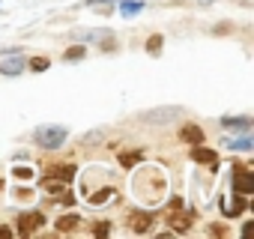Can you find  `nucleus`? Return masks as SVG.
Wrapping results in <instances>:
<instances>
[{"mask_svg":"<svg viewBox=\"0 0 254 239\" xmlns=\"http://www.w3.org/2000/svg\"><path fill=\"white\" fill-rule=\"evenodd\" d=\"M165 174L159 168H141L132 179V188L138 191V197H144L147 203H159L165 197Z\"/></svg>","mask_w":254,"mask_h":239,"instance_id":"f257e3e1","label":"nucleus"},{"mask_svg":"<svg viewBox=\"0 0 254 239\" xmlns=\"http://www.w3.org/2000/svg\"><path fill=\"white\" fill-rule=\"evenodd\" d=\"M165 221H168L177 233H180V230L186 233V230L191 227V221H194V212H183V200L174 197V200L168 203V209H165Z\"/></svg>","mask_w":254,"mask_h":239,"instance_id":"f03ea898","label":"nucleus"},{"mask_svg":"<svg viewBox=\"0 0 254 239\" xmlns=\"http://www.w3.org/2000/svg\"><path fill=\"white\" fill-rule=\"evenodd\" d=\"M63 141H66V129L63 126H42L36 132V144L45 147V150H57V147H63Z\"/></svg>","mask_w":254,"mask_h":239,"instance_id":"7ed1b4c3","label":"nucleus"},{"mask_svg":"<svg viewBox=\"0 0 254 239\" xmlns=\"http://www.w3.org/2000/svg\"><path fill=\"white\" fill-rule=\"evenodd\" d=\"M42 224H45V215H42L39 209H30V212H24V215L18 218V233H21V236H33Z\"/></svg>","mask_w":254,"mask_h":239,"instance_id":"20e7f679","label":"nucleus"},{"mask_svg":"<svg viewBox=\"0 0 254 239\" xmlns=\"http://www.w3.org/2000/svg\"><path fill=\"white\" fill-rule=\"evenodd\" d=\"M233 191L236 194H251L254 191V174L242 165H236V174H233Z\"/></svg>","mask_w":254,"mask_h":239,"instance_id":"39448f33","label":"nucleus"},{"mask_svg":"<svg viewBox=\"0 0 254 239\" xmlns=\"http://www.w3.org/2000/svg\"><path fill=\"white\" fill-rule=\"evenodd\" d=\"M153 224H156V215L147 212V209H135L129 215V230H135V233H147Z\"/></svg>","mask_w":254,"mask_h":239,"instance_id":"423d86ee","label":"nucleus"},{"mask_svg":"<svg viewBox=\"0 0 254 239\" xmlns=\"http://www.w3.org/2000/svg\"><path fill=\"white\" fill-rule=\"evenodd\" d=\"M242 209H245L242 194H230V197H224V200H221V215H224V218H239V215H242Z\"/></svg>","mask_w":254,"mask_h":239,"instance_id":"0eeeda50","label":"nucleus"},{"mask_svg":"<svg viewBox=\"0 0 254 239\" xmlns=\"http://www.w3.org/2000/svg\"><path fill=\"white\" fill-rule=\"evenodd\" d=\"M180 138L186 141V144H191V147H197V144H203V129L200 126H194V123H183V129H180Z\"/></svg>","mask_w":254,"mask_h":239,"instance_id":"6e6552de","label":"nucleus"},{"mask_svg":"<svg viewBox=\"0 0 254 239\" xmlns=\"http://www.w3.org/2000/svg\"><path fill=\"white\" fill-rule=\"evenodd\" d=\"M24 66H27V60L15 54V57H9V60L0 63V72H3L6 78H15V75H21V72H24Z\"/></svg>","mask_w":254,"mask_h":239,"instance_id":"1a4fd4ad","label":"nucleus"},{"mask_svg":"<svg viewBox=\"0 0 254 239\" xmlns=\"http://www.w3.org/2000/svg\"><path fill=\"white\" fill-rule=\"evenodd\" d=\"M191 159H194V162H200V165H209V168H212V171H215V168H218V156H215V153H212V150H203V147H200V144H197V147H194V150H191Z\"/></svg>","mask_w":254,"mask_h":239,"instance_id":"9d476101","label":"nucleus"},{"mask_svg":"<svg viewBox=\"0 0 254 239\" xmlns=\"http://www.w3.org/2000/svg\"><path fill=\"white\" fill-rule=\"evenodd\" d=\"M221 126L233 129V132H251V117H224Z\"/></svg>","mask_w":254,"mask_h":239,"instance_id":"9b49d317","label":"nucleus"},{"mask_svg":"<svg viewBox=\"0 0 254 239\" xmlns=\"http://www.w3.org/2000/svg\"><path fill=\"white\" fill-rule=\"evenodd\" d=\"M78 224H81V215H75V212H66V215L57 218V230H60V233H69V230H75Z\"/></svg>","mask_w":254,"mask_h":239,"instance_id":"f8f14e48","label":"nucleus"},{"mask_svg":"<svg viewBox=\"0 0 254 239\" xmlns=\"http://www.w3.org/2000/svg\"><path fill=\"white\" fill-rule=\"evenodd\" d=\"M144 162V153L141 150H135V153H120V165L123 168H135V165H141Z\"/></svg>","mask_w":254,"mask_h":239,"instance_id":"ddd939ff","label":"nucleus"},{"mask_svg":"<svg viewBox=\"0 0 254 239\" xmlns=\"http://www.w3.org/2000/svg\"><path fill=\"white\" fill-rule=\"evenodd\" d=\"M162 45H165V36H162V33H156V36H150V39H147V51H150L153 57H159V54H162Z\"/></svg>","mask_w":254,"mask_h":239,"instance_id":"4468645a","label":"nucleus"},{"mask_svg":"<svg viewBox=\"0 0 254 239\" xmlns=\"http://www.w3.org/2000/svg\"><path fill=\"white\" fill-rule=\"evenodd\" d=\"M84 57H87V48H84V45H72L69 51H63V60H69V63L84 60Z\"/></svg>","mask_w":254,"mask_h":239,"instance_id":"2eb2a0df","label":"nucleus"},{"mask_svg":"<svg viewBox=\"0 0 254 239\" xmlns=\"http://www.w3.org/2000/svg\"><path fill=\"white\" fill-rule=\"evenodd\" d=\"M114 194H117V191H114V188H102V191H96V194H87V200H90V203H96V206H99V203H105V200H111V197H114Z\"/></svg>","mask_w":254,"mask_h":239,"instance_id":"dca6fc26","label":"nucleus"},{"mask_svg":"<svg viewBox=\"0 0 254 239\" xmlns=\"http://www.w3.org/2000/svg\"><path fill=\"white\" fill-rule=\"evenodd\" d=\"M120 3H123V15H132V12H141L144 9L141 0H120Z\"/></svg>","mask_w":254,"mask_h":239,"instance_id":"f3484780","label":"nucleus"},{"mask_svg":"<svg viewBox=\"0 0 254 239\" xmlns=\"http://www.w3.org/2000/svg\"><path fill=\"white\" fill-rule=\"evenodd\" d=\"M224 147H230V150H236V153H245V150H251L254 144H251V138H239V141H227Z\"/></svg>","mask_w":254,"mask_h":239,"instance_id":"a211bd4d","label":"nucleus"},{"mask_svg":"<svg viewBox=\"0 0 254 239\" xmlns=\"http://www.w3.org/2000/svg\"><path fill=\"white\" fill-rule=\"evenodd\" d=\"M27 66H30L33 72H45V69H48V57H33Z\"/></svg>","mask_w":254,"mask_h":239,"instance_id":"6ab92c4d","label":"nucleus"},{"mask_svg":"<svg viewBox=\"0 0 254 239\" xmlns=\"http://www.w3.org/2000/svg\"><path fill=\"white\" fill-rule=\"evenodd\" d=\"M93 233H96V236H105V233H111V224H108V221H99V224L93 227Z\"/></svg>","mask_w":254,"mask_h":239,"instance_id":"aec40b11","label":"nucleus"},{"mask_svg":"<svg viewBox=\"0 0 254 239\" xmlns=\"http://www.w3.org/2000/svg\"><path fill=\"white\" fill-rule=\"evenodd\" d=\"M209 233H212V236H227L230 230H227L224 224H212V227H209Z\"/></svg>","mask_w":254,"mask_h":239,"instance_id":"412c9836","label":"nucleus"},{"mask_svg":"<svg viewBox=\"0 0 254 239\" xmlns=\"http://www.w3.org/2000/svg\"><path fill=\"white\" fill-rule=\"evenodd\" d=\"M15 177H18V179H30L33 171H30V168H15Z\"/></svg>","mask_w":254,"mask_h":239,"instance_id":"4be33fe9","label":"nucleus"},{"mask_svg":"<svg viewBox=\"0 0 254 239\" xmlns=\"http://www.w3.org/2000/svg\"><path fill=\"white\" fill-rule=\"evenodd\" d=\"M15 197H18V200H30V197H33V191H30V188H18V191H15Z\"/></svg>","mask_w":254,"mask_h":239,"instance_id":"5701e85b","label":"nucleus"},{"mask_svg":"<svg viewBox=\"0 0 254 239\" xmlns=\"http://www.w3.org/2000/svg\"><path fill=\"white\" fill-rule=\"evenodd\" d=\"M114 48H117V42H114V39H111V42H108V39L102 42V51H114Z\"/></svg>","mask_w":254,"mask_h":239,"instance_id":"b1692460","label":"nucleus"},{"mask_svg":"<svg viewBox=\"0 0 254 239\" xmlns=\"http://www.w3.org/2000/svg\"><path fill=\"white\" fill-rule=\"evenodd\" d=\"M227 30H233V24H218L215 27V33H227Z\"/></svg>","mask_w":254,"mask_h":239,"instance_id":"393cba45","label":"nucleus"},{"mask_svg":"<svg viewBox=\"0 0 254 239\" xmlns=\"http://www.w3.org/2000/svg\"><path fill=\"white\" fill-rule=\"evenodd\" d=\"M0 236H12V230L9 227H0Z\"/></svg>","mask_w":254,"mask_h":239,"instance_id":"a878e982","label":"nucleus"}]
</instances>
